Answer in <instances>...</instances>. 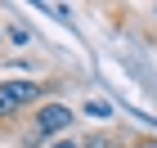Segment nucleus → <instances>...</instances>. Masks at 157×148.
I'll list each match as a JSON object with an SVG mask.
<instances>
[{"label":"nucleus","mask_w":157,"mask_h":148,"mask_svg":"<svg viewBox=\"0 0 157 148\" xmlns=\"http://www.w3.org/2000/svg\"><path fill=\"white\" fill-rule=\"evenodd\" d=\"M72 130V108L67 103H40L36 112V126H32V139H54V135H67Z\"/></svg>","instance_id":"nucleus-1"},{"label":"nucleus","mask_w":157,"mask_h":148,"mask_svg":"<svg viewBox=\"0 0 157 148\" xmlns=\"http://www.w3.org/2000/svg\"><path fill=\"white\" fill-rule=\"evenodd\" d=\"M40 85L36 81H0V117H18V108L36 103Z\"/></svg>","instance_id":"nucleus-2"},{"label":"nucleus","mask_w":157,"mask_h":148,"mask_svg":"<svg viewBox=\"0 0 157 148\" xmlns=\"http://www.w3.org/2000/svg\"><path fill=\"white\" fill-rule=\"evenodd\" d=\"M81 148H121V144H117L112 135H90V139H85Z\"/></svg>","instance_id":"nucleus-3"},{"label":"nucleus","mask_w":157,"mask_h":148,"mask_svg":"<svg viewBox=\"0 0 157 148\" xmlns=\"http://www.w3.org/2000/svg\"><path fill=\"white\" fill-rule=\"evenodd\" d=\"M9 40H13V45H27V40H32V32H27V27H18V23H13V27H9Z\"/></svg>","instance_id":"nucleus-4"},{"label":"nucleus","mask_w":157,"mask_h":148,"mask_svg":"<svg viewBox=\"0 0 157 148\" xmlns=\"http://www.w3.org/2000/svg\"><path fill=\"white\" fill-rule=\"evenodd\" d=\"M49 148H81V144H72V139H59V144H49Z\"/></svg>","instance_id":"nucleus-5"},{"label":"nucleus","mask_w":157,"mask_h":148,"mask_svg":"<svg viewBox=\"0 0 157 148\" xmlns=\"http://www.w3.org/2000/svg\"><path fill=\"white\" fill-rule=\"evenodd\" d=\"M0 32H5V27H0Z\"/></svg>","instance_id":"nucleus-6"}]
</instances>
